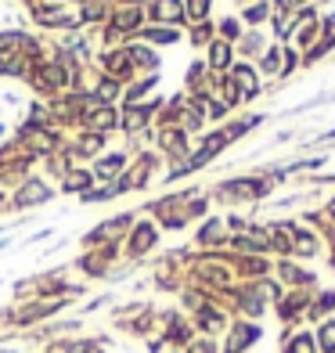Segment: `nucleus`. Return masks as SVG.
Segmentation results:
<instances>
[{"instance_id":"nucleus-1","label":"nucleus","mask_w":335,"mask_h":353,"mask_svg":"<svg viewBox=\"0 0 335 353\" xmlns=\"http://www.w3.org/2000/svg\"><path fill=\"white\" fill-rule=\"evenodd\" d=\"M256 339H260V325H249V321H242V325H234L231 339H227V353H245Z\"/></svg>"},{"instance_id":"nucleus-2","label":"nucleus","mask_w":335,"mask_h":353,"mask_svg":"<svg viewBox=\"0 0 335 353\" xmlns=\"http://www.w3.org/2000/svg\"><path fill=\"white\" fill-rule=\"evenodd\" d=\"M292 252H296V256H307V260H310V256L321 252V242H317L314 231H296V234H292Z\"/></svg>"},{"instance_id":"nucleus-3","label":"nucleus","mask_w":335,"mask_h":353,"mask_svg":"<svg viewBox=\"0 0 335 353\" xmlns=\"http://www.w3.org/2000/svg\"><path fill=\"white\" fill-rule=\"evenodd\" d=\"M314 343H317V353H335V317L321 321V328L314 332Z\"/></svg>"},{"instance_id":"nucleus-4","label":"nucleus","mask_w":335,"mask_h":353,"mask_svg":"<svg viewBox=\"0 0 335 353\" xmlns=\"http://www.w3.org/2000/svg\"><path fill=\"white\" fill-rule=\"evenodd\" d=\"M285 353H317V343H314V332H299L289 339Z\"/></svg>"},{"instance_id":"nucleus-5","label":"nucleus","mask_w":335,"mask_h":353,"mask_svg":"<svg viewBox=\"0 0 335 353\" xmlns=\"http://www.w3.org/2000/svg\"><path fill=\"white\" fill-rule=\"evenodd\" d=\"M116 166H123V159H119V155H112L108 163H101V173H112V170H116Z\"/></svg>"}]
</instances>
